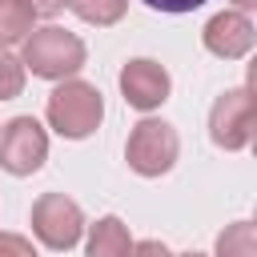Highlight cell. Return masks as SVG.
I'll return each instance as SVG.
<instances>
[{
	"label": "cell",
	"instance_id": "6da1fadb",
	"mask_svg": "<svg viewBox=\"0 0 257 257\" xmlns=\"http://www.w3.org/2000/svg\"><path fill=\"white\" fill-rule=\"evenodd\" d=\"M84 60H88L84 40L60 24H44L24 36L20 64H24V72H32L40 80H68L84 68Z\"/></svg>",
	"mask_w": 257,
	"mask_h": 257
},
{
	"label": "cell",
	"instance_id": "30bf717a",
	"mask_svg": "<svg viewBox=\"0 0 257 257\" xmlns=\"http://www.w3.org/2000/svg\"><path fill=\"white\" fill-rule=\"evenodd\" d=\"M32 28H36V8L28 0H0V48L24 44Z\"/></svg>",
	"mask_w": 257,
	"mask_h": 257
},
{
	"label": "cell",
	"instance_id": "7a4b0ae2",
	"mask_svg": "<svg viewBox=\"0 0 257 257\" xmlns=\"http://www.w3.org/2000/svg\"><path fill=\"white\" fill-rule=\"evenodd\" d=\"M44 116L48 124L64 137V141H84L100 128L104 120V96L96 84L88 80H56V88L48 92V104H44Z\"/></svg>",
	"mask_w": 257,
	"mask_h": 257
},
{
	"label": "cell",
	"instance_id": "277c9868",
	"mask_svg": "<svg viewBox=\"0 0 257 257\" xmlns=\"http://www.w3.org/2000/svg\"><path fill=\"white\" fill-rule=\"evenodd\" d=\"M32 233H36L40 245L64 253L84 237V213L64 193H40L32 201Z\"/></svg>",
	"mask_w": 257,
	"mask_h": 257
},
{
	"label": "cell",
	"instance_id": "9c48e42d",
	"mask_svg": "<svg viewBox=\"0 0 257 257\" xmlns=\"http://www.w3.org/2000/svg\"><path fill=\"white\" fill-rule=\"evenodd\" d=\"M133 233L120 217H96L92 225H84V257H128L133 253Z\"/></svg>",
	"mask_w": 257,
	"mask_h": 257
},
{
	"label": "cell",
	"instance_id": "52a82bcc",
	"mask_svg": "<svg viewBox=\"0 0 257 257\" xmlns=\"http://www.w3.org/2000/svg\"><path fill=\"white\" fill-rule=\"evenodd\" d=\"M116 84H120V96H124L137 112L161 108V104L169 100V92H173L169 68H165L161 60H153V56H133V60L120 68Z\"/></svg>",
	"mask_w": 257,
	"mask_h": 257
},
{
	"label": "cell",
	"instance_id": "5bb4252c",
	"mask_svg": "<svg viewBox=\"0 0 257 257\" xmlns=\"http://www.w3.org/2000/svg\"><path fill=\"white\" fill-rule=\"evenodd\" d=\"M0 257H36V249H32V241L24 233L0 229Z\"/></svg>",
	"mask_w": 257,
	"mask_h": 257
},
{
	"label": "cell",
	"instance_id": "3957f363",
	"mask_svg": "<svg viewBox=\"0 0 257 257\" xmlns=\"http://www.w3.org/2000/svg\"><path fill=\"white\" fill-rule=\"evenodd\" d=\"M181 157V137L169 120H157V116H145L133 124L128 141H124V161L137 177H165Z\"/></svg>",
	"mask_w": 257,
	"mask_h": 257
},
{
	"label": "cell",
	"instance_id": "ba28073f",
	"mask_svg": "<svg viewBox=\"0 0 257 257\" xmlns=\"http://www.w3.org/2000/svg\"><path fill=\"white\" fill-rule=\"evenodd\" d=\"M253 40H257V28H253L249 12H237V8H225V12L209 16V24H205V32H201V44H205L213 56H221V60H241V56H249Z\"/></svg>",
	"mask_w": 257,
	"mask_h": 257
},
{
	"label": "cell",
	"instance_id": "d6986e66",
	"mask_svg": "<svg viewBox=\"0 0 257 257\" xmlns=\"http://www.w3.org/2000/svg\"><path fill=\"white\" fill-rule=\"evenodd\" d=\"M173 257H205V253H193V249H189V253H173Z\"/></svg>",
	"mask_w": 257,
	"mask_h": 257
},
{
	"label": "cell",
	"instance_id": "7c38bea8",
	"mask_svg": "<svg viewBox=\"0 0 257 257\" xmlns=\"http://www.w3.org/2000/svg\"><path fill=\"white\" fill-rule=\"evenodd\" d=\"M68 8L84 20V24H96V28H112L124 12H128V0H68Z\"/></svg>",
	"mask_w": 257,
	"mask_h": 257
},
{
	"label": "cell",
	"instance_id": "ac0fdd59",
	"mask_svg": "<svg viewBox=\"0 0 257 257\" xmlns=\"http://www.w3.org/2000/svg\"><path fill=\"white\" fill-rule=\"evenodd\" d=\"M233 8L237 12H249V8H257V0H233Z\"/></svg>",
	"mask_w": 257,
	"mask_h": 257
},
{
	"label": "cell",
	"instance_id": "9a60e30c",
	"mask_svg": "<svg viewBox=\"0 0 257 257\" xmlns=\"http://www.w3.org/2000/svg\"><path fill=\"white\" fill-rule=\"evenodd\" d=\"M141 4H149L153 12H169V16H181V12H193V8H201L205 0H141Z\"/></svg>",
	"mask_w": 257,
	"mask_h": 257
},
{
	"label": "cell",
	"instance_id": "5b68a950",
	"mask_svg": "<svg viewBox=\"0 0 257 257\" xmlns=\"http://www.w3.org/2000/svg\"><path fill=\"white\" fill-rule=\"evenodd\" d=\"M48 161V133L36 116H12L0 124V169L12 177H32Z\"/></svg>",
	"mask_w": 257,
	"mask_h": 257
},
{
	"label": "cell",
	"instance_id": "e0dca14e",
	"mask_svg": "<svg viewBox=\"0 0 257 257\" xmlns=\"http://www.w3.org/2000/svg\"><path fill=\"white\" fill-rule=\"evenodd\" d=\"M36 8V16H56L60 8H68V0H28Z\"/></svg>",
	"mask_w": 257,
	"mask_h": 257
},
{
	"label": "cell",
	"instance_id": "4fadbf2b",
	"mask_svg": "<svg viewBox=\"0 0 257 257\" xmlns=\"http://www.w3.org/2000/svg\"><path fill=\"white\" fill-rule=\"evenodd\" d=\"M24 92V64L8 48H0V100H12Z\"/></svg>",
	"mask_w": 257,
	"mask_h": 257
},
{
	"label": "cell",
	"instance_id": "2e32d148",
	"mask_svg": "<svg viewBox=\"0 0 257 257\" xmlns=\"http://www.w3.org/2000/svg\"><path fill=\"white\" fill-rule=\"evenodd\" d=\"M128 257H173V253H169V249H165L161 241H137Z\"/></svg>",
	"mask_w": 257,
	"mask_h": 257
},
{
	"label": "cell",
	"instance_id": "8992f818",
	"mask_svg": "<svg viewBox=\"0 0 257 257\" xmlns=\"http://www.w3.org/2000/svg\"><path fill=\"white\" fill-rule=\"evenodd\" d=\"M209 141L225 153H241L253 141V92L241 88H225L213 108H209Z\"/></svg>",
	"mask_w": 257,
	"mask_h": 257
},
{
	"label": "cell",
	"instance_id": "8fae6325",
	"mask_svg": "<svg viewBox=\"0 0 257 257\" xmlns=\"http://www.w3.org/2000/svg\"><path fill=\"white\" fill-rule=\"evenodd\" d=\"M213 257H257V229L253 221H233L217 233Z\"/></svg>",
	"mask_w": 257,
	"mask_h": 257
}]
</instances>
